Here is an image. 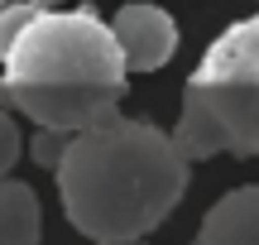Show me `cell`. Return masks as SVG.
I'll list each match as a JSON object with an SVG mask.
<instances>
[{"label":"cell","instance_id":"30bf717a","mask_svg":"<svg viewBox=\"0 0 259 245\" xmlns=\"http://www.w3.org/2000/svg\"><path fill=\"white\" fill-rule=\"evenodd\" d=\"M19 154H24V135H19L15 115H10V111H0V178L15 169V159H19Z\"/></svg>","mask_w":259,"mask_h":245},{"label":"cell","instance_id":"7a4b0ae2","mask_svg":"<svg viewBox=\"0 0 259 245\" xmlns=\"http://www.w3.org/2000/svg\"><path fill=\"white\" fill-rule=\"evenodd\" d=\"M173 140L192 164L211 154L259 159V15L211 38L183 92Z\"/></svg>","mask_w":259,"mask_h":245},{"label":"cell","instance_id":"277c9868","mask_svg":"<svg viewBox=\"0 0 259 245\" xmlns=\"http://www.w3.org/2000/svg\"><path fill=\"white\" fill-rule=\"evenodd\" d=\"M125 82H77V87H48V82H10L0 77V106H15L34 125L53 130H92V125L120 115Z\"/></svg>","mask_w":259,"mask_h":245},{"label":"cell","instance_id":"8fae6325","mask_svg":"<svg viewBox=\"0 0 259 245\" xmlns=\"http://www.w3.org/2000/svg\"><path fill=\"white\" fill-rule=\"evenodd\" d=\"M29 5H38V10H58L63 0H29Z\"/></svg>","mask_w":259,"mask_h":245},{"label":"cell","instance_id":"ba28073f","mask_svg":"<svg viewBox=\"0 0 259 245\" xmlns=\"http://www.w3.org/2000/svg\"><path fill=\"white\" fill-rule=\"evenodd\" d=\"M67 140H72L67 130H53V125H38L34 144H29L34 164H38V169H58V164H63V149H67Z\"/></svg>","mask_w":259,"mask_h":245},{"label":"cell","instance_id":"5b68a950","mask_svg":"<svg viewBox=\"0 0 259 245\" xmlns=\"http://www.w3.org/2000/svg\"><path fill=\"white\" fill-rule=\"evenodd\" d=\"M115 38H120V53H125V67L130 72H158V67L173 58L178 48V24L168 10L158 5H139V0H130V5L115 10Z\"/></svg>","mask_w":259,"mask_h":245},{"label":"cell","instance_id":"9c48e42d","mask_svg":"<svg viewBox=\"0 0 259 245\" xmlns=\"http://www.w3.org/2000/svg\"><path fill=\"white\" fill-rule=\"evenodd\" d=\"M34 15H38V5H29V0H24V5H5V10H0V63H5V53L15 48V38L29 29Z\"/></svg>","mask_w":259,"mask_h":245},{"label":"cell","instance_id":"7c38bea8","mask_svg":"<svg viewBox=\"0 0 259 245\" xmlns=\"http://www.w3.org/2000/svg\"><path fill=\"white\" fill-rule=\"evenodd\" d=\"M96 245H135V240H96Z\"/></svg>","mask_w":259,"mask_h":245},{"label":"cell","instance_id":"4fadbf2b","mask_svg":"<svg viewBox=\"0 0 259 245\" xmlns=\"http://www.w3.org/2000/svg\"><path fill=\"white\" fill-rule=\"evenodd\" d=\"M5 5H10V0H0V10H5Z\"/></svg>","mask_w":259,"mask_h":245},{"label":"cell","instance_id":"52a82bcc","mask_svg":"<svg viewBox=\"0 0 259 245\" xmlns=\"http://www.w3.org/2000/svg\"><path fill=\"white\" fill-rule=\"evenodd\" d=\"M44 236V207L29 183L0 178V245H38Z\"/></svg>","mask_w":259,"mask_h":245},{"label":"cell","instance_id":"8992f818","mask_svg":"<svg viewBox=\"0 0 259 245\" xmlns=\"http://www.w3.org/2000/svg\"><path fill=\"white\" fill-rule=\"evenodd\" d=\"M197 245H259V183L211 202L197 231Z\"/></svg>","mask_w":259,"mask_h":245},{"label":"cell","instance_id":"6da1fadb","mask_svg":"<svg viewBox=\"0 0 259 245\" xmlns=\"http://www.w3.org/2000/svg\"><path fill=\"white\" fill-rule=\"evenodd\" d=\"M187 159L173 130L149 120H111L77 130L53 169L63 212L87 240H139L163 226L187 192Z\"/></svg>","mask_w":259,"mask_h":245},{"label":"cell","instance_id":"3957f363","mask_svg":"<svg viewBox=\"0 0 259 245\" xmlns=\"http://www.w3.org/2000/svg\"><path fill=\"white\" fill-rule=\"evenodd\" d=\"M125 53L115 29L92 10H38L29 29L5 53L10 82H48V87H77V82H125Z\"/></svg>","mask_w":259,"mask_h":245}]
</instances>
